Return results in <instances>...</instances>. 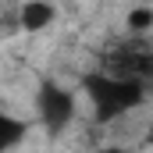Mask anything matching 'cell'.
Instances as JSON below:
<instances>
[{"label":"cell","mask_w":153,"mask_h":153,"mask_svg":"<svg viewBox=\"0 0 153 153\" xmlns=\"http://www.w3.org/2000/svg\"><path fill=\"white\" fill-rule=\"evenodd\" d=\"M82 93L93 107V117L100 125H111L117 117H128L146 103V85L143 82H128V78H114L103 71H85L82 75Z\"/></svg>","instance_id":"cell-1"},{"label":"cell","mask_w":153,"mask_h":153,"mask_svg":"<svg viewBox=\"0 0 153 153\" xmlns=\"http://www.w3.org/2000/svg\"><path fill=\"white\" fill-rule=\"evenodd\" d=\"M96 71L150 85V82H153V43H150L146 36H135V32L114 39V43L100 53Z\"/></svg>","instance_id":"cell-2"},{"label":"cell","mask_w":153,"mask_h":153,"mask_svg":"<svg viewBox=\"0 0 153 153\" xmlns=\"http://www.w3.org/2000/svg\"><path fill=\"white\" fill-rule=\"evenodd\" d=\"M78 114V100L71 89L57 85V82H43L36 89V117L50 135H61Z\"/></svg>","instance_id":"cell-3"},{"label":"cell","mask_w":153,"mask_h":153,"mask_svg":"<svg viewBox=\"0 0 153 153\" xmlns=\"http://www.w3.org/2000/svg\"><path fill=\"white\" fill-rule=\"evenodd\" d=\"M29 135V121L0 107V153H14Z\"/></svg>","instance_id":"cell-4"},{"label":"cell","mask_w":153,"mask_h":153,"mask_svg":"<svg viewBox=\"0 0 153 153\" xmlns=\"http://www.w3.org/2000/svg\"><path fill=\"white\" fill-rule=\"evenodd\" d=\"M53 18H57V7H53V4H36V0H29V4L18 11V25H22V29H29V32L50 29V25H53Z\"/></svg>","instance_id":"cell-5"},{"label":"cell","mask_w":153,"mask_h":153,"mask_svg":"<svg viewBox=\"0 0 153 153\" xmlns=\"http://www.w3.org/2000/svg\"><path fill=\"white\" fill-rule=\"evenodd\" d=\"M96 153H128V150H121V146H103V150H96Z\"/></svg>","instance_id":"cell-6"}]
</instances>
